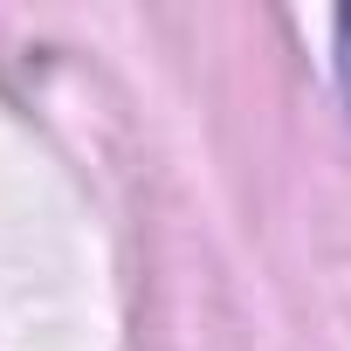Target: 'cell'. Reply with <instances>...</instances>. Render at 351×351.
Listing matches in <instances>:
<instances>
[{
  "label": "cell",
  "instance_id": "1",
  "mask_svg": "<svg viewBox=\"0 0 351 351\" xmlns=\"http://www.w3.org/2000/svg\"><path fill=\"white\" fill-rule=\"evenodd\" d=\"M337 83H344V97H351V8L337 14Z\"/></svg>",
  "mask_w": 351,
  "mask_h": 351
}]
</instances>
